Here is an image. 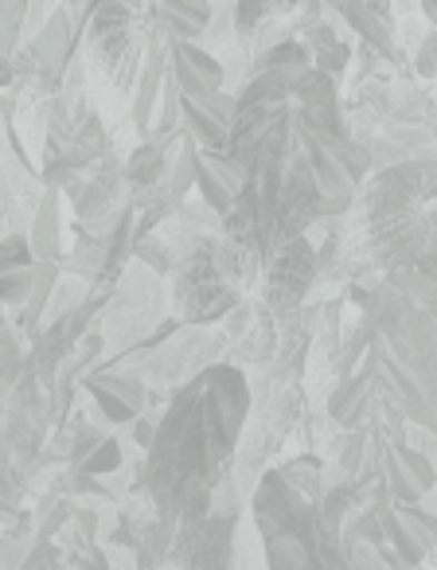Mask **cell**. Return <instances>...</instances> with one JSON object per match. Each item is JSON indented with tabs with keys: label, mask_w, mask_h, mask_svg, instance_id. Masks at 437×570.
Wrapping results in <instances>:
<instances>
[{
	"label": "cell",
	"mask_w": 437,
	"mask_h": 570,
	"mask_svg": "<svg viewBox=\"0 0 437 570\" xmlns=\"http://www.w3.org/2000/svg\"><path fill=\"white\" fill-rule=\"evenodd\" d=\"M82 473H90V476H113V473H121L126 469V442L121 438H106L102 445H98L95 453H90L87 461H82Z\"/></svg>",
	"instance_id": "obj_15"
},
{
	"label": "cell",
	"mask_w": 437,
	"mask_h": 570,
	"mask_svg": "<svg viewBox=\"0 0 437 570\" xmlns=\"http://www.w3.org/2000/svg\"><path fill=\"white\" fill-rule=\"evenodd\" d=\"M242 515H199L176 528L157 570H235V539Z\"/></svg>",
	"instance_id": "obj_6"
},
{
	"label": "cell",
	"mask_w": 437,
	"mask_h": 570,
	"mask_svg": "<svg viewBox=\"0 0 437 570\" xmlns=\"http://www.w3.org/2000/svg\"><path fill=\"white\" fill-rule=\"evenodd\" d=\"M36 277H40V262L36 266H20V269H0V302L9 313H20L32 302Z\"/></svg>",
	"instance_id": "obj_14"
},
{
	"label": "cell",
	"mask_w": 437,
	"mask_h": 570,
	"mask_svg": "<svg viewBox=\"0 0 437 570\" xmlns=\"http://www.w3.org/2000/svg\"><path fill=\"white\" fill-rule=\"evenodd\" d=\"M82 391L90 395L106 426H133L149 411V380L118 372V367H90L82 375Z\"/></svg>",
	"instance_id": "obj_7"
},
{
	"label": "cell",
	"mask_w": 437,
	"mask_h": 570,
	"mask_svg": "<svg viewBox=\"0 0 437 570\" xmlns=\"http://www.w3.org/2000/svg\"><path fill=\"white\" fill-rule=\"evenodd\" d=\"M28 238H32V250L40 262H63V188L48 184V191H43L40 207L32 215Z\"/></svg>",
	"instance_id": "obj_13"
},
{
	"label": "cell",
	"mask_w": 437,
	"mask_h": 570,
	"mask_svg": "<svg viewBox=\"0 0 437 570\" xmlns=\"http://www.w3.org/2000/svg\"><path fill=\"white\" fill-rule=\"evenodd\" d=\"M410 67H414V75H418V79L429 87V95L437 98V28L426 36V43L414 51V63Z\"/></svg>",
	"instance_id": "obj_17"
},
{
	"label": "cell",
	"mask_w": 437,
	"mask_h": 570,
	"mask_svg": "<svg viewBox=\"0 0 437 570\" xmlns=\"http://www.w3.org/2000/svg\"><path fill=\"white\" fill-rule=\"evenodd\" d=\"M32 0H0V12H4V59H12L24 48V24Z\"/></svg>",
	"instance_id": "obj_16"
},
{
	"label": "cell",
	"mask_w": 437,
	"mask_h": 570,
	"mask_svg": "<svg viewBox=\"0 0 437 570\" xmlns=\"http://www.w3.org/2000/svg\"><path fill=\"white\" fill-rule=\"evenodd\" d=\"M317 277H320L317 246H312L309 235H297L289 243H281L274 250V258L266 262L262 282H258V302L274 317H289V313H297L305 305Z\"/></svg>",
	"instance_id": "obj_5"
},
{
	"label": "cell",
	"mask_w": 437,
	"mask_h": 570,
	"mask_svg": "<svg viewBox=\"0 0 437 570\" xmlns=\"http://www.w3.org/2000/svg\"><path fill=\"white\" fill-rule=\"evenodd\" d=\"M437 204V160L410 157L387 168H375L359 188V204L351 215L359 219H387V215L426 212Z\"/></svg>",
	"instance_id": "obj_4"
},
{
	"label": "cell",
	"mask_w": 437,
	"mask_h": 570,
	"mask_svg": "<svg viewBox=\"0 0 437 570\" xmlns=\"http://www.w3.org/2000/svg\"><path fill=\"white\" fill-rule=\"evenodd\" d=\"M340 380L364 375L383 406L437 434V274L387 269L348 282Z\"/></svg>",
	"instance_id": "obj_1"
},
{
	"label": "cell",
	"mask_w": 437,
	"mask_h": 570,
	"mask_svg": "<svg viewBox=\"0 0 437 570\" xmlns=\"http://www.w3.org/2000/svg\"><path fill=\"white\" fill-rule=\"evenodd\" d=\"M239 114V95L219 90V95H183V129L207 153H227L231 145V126Z\"/></svg>",
	"instance_id": "obj_8"
},
{
	"label": "cell",
	"mask_w": 437,
	"mask_h": 570,
	"mask_svg": "<svg viewBox=\"0 0 437 570\" xmlns=\"http://www.w3.org/2000/svg\"><path fill=\"white\" fill-rule=\"evenodd\" d=\"M242 294L215 262V235H199L172 274V313L183 325H219Z\"/></svg>",
	"instance_id": "obj_3"
},
{
	"label": "cell",
	"mask_w": 437,
	"mask_h": 570,
	"mask_svg": "<svg viewBox=\"0 0 437 570\" xmlns=\"http://www.w3.org/2000/svg\"><path fill=\"white\" fill-rule=\"evenodd\" d=\"M20 570H56V539H36L32 554L20 562Z\"/></svg>",
	"instance_id": "obj_18"
},
{
	"label": "cell",
	"mask_w": 437,
	"mask_h": 570,
	"mask_svg": "<svg viewBox=\"0 0 437 570\" xmlns=\"http://www.w3.org/2000/svg\"><path fill=\"white\" fill-rule=\"evenodd\" d=\"M281 20H289L286 0H235V48L255 59V43Z\"/></svg>",
	"instance_id": "obj_12"
},
{
	"label": "cell",
	"mask_w": 437,
	"mask_h": 570,
	"mask_svg": "<svg viewBox=\"0 0 437 570\" xmlns=\"http://www.w3.org/2000/svg\"><path fill=\"white\" fill-rule=\"evenodd\" d=\"M255 406L250 372L231 360L203 367L172 391L157 438L141 458V489L160 520L188 523L211 515V492L235 465Z\"/></svg>",
	"instance_id": "obj_2"
},
{
	"label": "cell",
	"mask_w": 437,
	"mask_h": 570,
	"mask_svg": "<svg viewBox=\"0 0 437 570\" xmlns=\"http://www.w3.org/2000/svg\"><path fill=\"white\" fill-rule=\"evenodd\" d=\"M172 79L183 95H219L227 90V63L196 40L172 43Z\"/></svg>",
	"instance_id": "obj_9"
},
{
	"label": "cell",
	"mask_w": 437,
	"mask_h": 570,
	"mask_svg": "<svg viewBox=\"0 0 437 570\" xmlns=\"http://www.w3.org/2000/svg\"><path fill=\"white\" fill-rule=\"evenodd\" d=\"M215 17V0H152L149 4V28L165 40H203L207 24Z\"/></svg>",
	"instance_id": "obj_10"
},
{
	"label": "cell",
	"mask_w": 437,
	"mask_h": 570,
	"mask_svg": "<svg viewBox=\"0 0 437 570\" xmlns=\"http://www.w3.org/2000/svg\"><path fill=\"white\" fill-rule=\"evenodd\" d=\"M242 180H247V173H242V168L235 165V160L227 157V153H207V149H199L196 191H199V199H203L207 207H215L219 215H227L235 207V199H239Z\"/></svg>",
	"instance_id": "obj_11"
}]
</instances>
